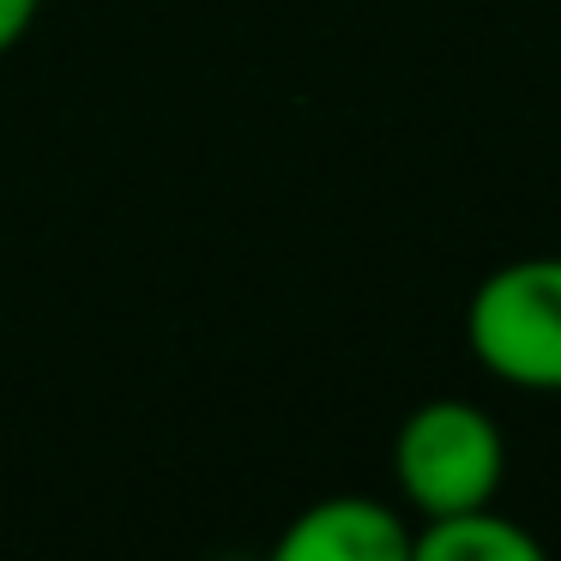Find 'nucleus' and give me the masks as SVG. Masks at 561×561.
I'll list each match as a JSON object with an SVG mask.
<instances>
[{
    "label": "nucleus",
    "instance_id": "nucleus-1",
    "mask_svg": "<svg viewBox=\"0 0 561 561\" xmlns=\"http://www.w3.org/2000/svg\"><path fill=\"white\" fill-rule=\"evenodd\" d=\"M465 344L519 392H561V254L495 266L471 290Z\"/></svg>",
    "mask_w": 561,
    "mask_h": 561
},
{
    "label": "nucleus",
    "instance_id": "nucleus-2",
    "mask_svg": "<svg viewBox=\"0 0 561 561\" xmlns=\"http://www.w3.org/2000/svg\"><path fill=\"white\" fill-rule=\"evenodd\" d=\"M507 471V440L471 399H428L399 423L392 477L423 519L489 507Z\"/></svg>",
    "mask_w": 561,
    "mask_h": 561
},
{
    "label": "nucleus",
    "instance_id": "nucleus-3",
    "mask_svg": "<svg viewBox=\"0 0 561 561\" xmlns=\"http://www.w3.org/2000/svg\"><path fill=\"white\" fill-rule=\"evenodd\" d=\"M278 561H411V525L375 495H327L284 525Z\"/></svg>",
    "mask_w": 561,
    "mask_h": 561
},
{
    "label": "nucleus",
    "instance_id": "nucleus-4",
    "mask_svg": "<svg viewBox=\"0 0 561 561\" xmlns=\"http://www.w3.org/2000/svg\"><path fill=\"white\" fill-rule=\"evenodd\" d=\"M537 556H543V543L495 507L440 513V519H423V531H411V561H537Z\"/></svg>",
    "mask_w": 561,
    "mask_h": 561
},
{
    "label": "nucleus",
    "instance_id": "nucleus-5",
    "mask_svg": "<svg viewBox=\"0 0 561 561\" xmlns=\"http://www.w3.org/2000/svg\"><path fill=\"white\" fill-rule=\"evenodd\" d=\"M37 7H43V0H0V55L25 43V31H31V19H37Z\"/></svg>",
    "mask_w": 561,
    "mask_h": 561
}]
</instances>
